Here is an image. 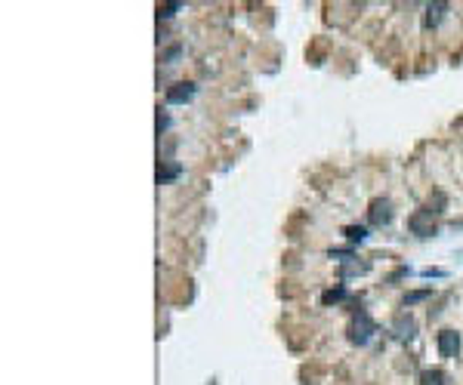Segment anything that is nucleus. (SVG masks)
Listing matches in <instances>:
<instances>
[{"label":"nucleus","mask_w":463,"mask_h":385,"mask_svg":"<svg viewBox=\"0 0 463 385\" xmlns=\"http://www.w3.org/2000/svg\"><path fill=\"white\" fill-rule=\"evenodd\" d=\"M374 333H377L374 317H370L368 311H359V315L352 317V324H349V342H352V345H368Z\"/></svg>","instance_id":"f257e3e1"},{"label":"nucleus","mask_w":463,"mask_h":385,"mask_svg":"<svg viewBox=\"0 0 463 385\" xmlns=\"http://www.w3.org/2000/svg\"><path fill=\"white\" fill-rule=\"evenodd\" d=\"M408 228H411L417 237H433L435 235V210L420 207L417 213H411V219H408Z\"/></svg>","instance_id":"f03ea898"},{"label":"nucleus","mask_w":463,"mask_h":385,"mask_svg":"<svg viewBox=\"0 0 463 385\" xmlns=\"http://www.w3.org/2000/svg\"><path fill=\"white\" fill-rule=\"evenodd\" d=\"M393 201L389 197H377V201H370V210H368V222L374 225V228H386L389 222H393Z\"/></svg>","instance_id":"7ed1b4c3"},{"label":"nucleus","mask_w":463,"mask_h":385,"mask_svg":"<svg viewBox=\"0 0 463 385\" xmlns=\"http://www.w3.org/2000/svg\"><path fill=\"white\" fill-rule=\"evenodd\" d=\"M393 336L399 342H411L414 336H417V321H414V315L411 311H401V315H395V321H393Z\"/></svg>","instance_id":"20e7f679"},{"label":"nucleus","mask_w":463,"mask_h":385,"mask_svg":"<svg viewBox=\"0 0 463 385\" xmlns=\"http://www.w3.org/2000/svg\"><path fill=\"white\" fill-rule=\"evenodd\" d=\"M435 345H439V355L442 357H457V351H460V333H457V330H442V333L435 336Z\"/></svg>","instance_id":"39448f33"},{"label":"nucleus","mask_w":463,"mask_h":385,"mask_svg":"<svg viewBox=\"0 0 463 385\" xmlns=\"http://www.w3.org/2000/svg\"><path fill=\"white\" fill-rule=\"evenodd\" d=\"M191 96H195V83H173L167 90V102L170 105H182V102H189Z\"/></svg>","instance_id":"423d86ee"},{"label":"nucleus","mask_w":463,"mask_h":385,"mask_svg":"<svg viewBox=\"0 0 463 385\" xmlns=\"http://www.w3.org/2000/svg\"><path fill=\"white\" fill-rule=\"evenodd\" d=\"M445 12H448V3H433V6H426V28H435V25L445 19Z\"/></svg>","instance_id":"0eeeda50"},{"label":"nucleus","mask_w":463,"mask_h":385,"mask_svg":"<svg viewBox=\"0 0 463 385\" xmlns=\"http://www.w3.org/2000/svg\"><path fill=\"white\" fill-rule=\"evenodd\" d=\"M420 385H448L445 370H423V373H420Z\"/></svg>","instance_id":"6e6552de"},{"label":"nucleus","mask_w":463,"mask_h":385,"mask_svg":"<svg viewBox=\"0 0 463 385\" xmlns=\"http://www.w3.org/2000/svg\"><path fill=\"white\" fill-rule=\"evenodd\" d=\"M182 167L180 164H170V167H164V170H158V182H170L173 176H180Z\"/></svg>","instance_id":"1a4fd4ad"},{"label":"nucleus","mask_w":463,"mask_h":385,"mask_svg":"<svg viewBox=\"0 0 463 385\" xmlns=\"http://www.w3.org/2000/svg\"><path fill=\"white\" fill-rule=\"evenodd\" d=\"M343 299H346V290H343V287L328 290V293L321 296V302H324V305H330V302H343Z\"/></svg>","instance_id":"9d476101"},{"label":"nucleus","mask_w":463,"mask_h":385,"mask_svg":"<svg viewBox=\"0 0 463 385\" xmlns=\"http://www.w3.org/2000/svg\"><path fill=\"white\" fill-rule=\"evenodd\" d=\"M426 296H429V290H417V293H411V296H405V299H401V308H411V305L423 302Z\"/></svg>","instance_id":"9b49d317"},{"label":"nucleus","mask_w":463,"mask_h":385,"mask_svg":"<svg viewBox=\"0 0 463 385\" xmlns=\"http://www.w3.org/2000/svg\"><path fill=\"white\" fill-rule=\"evenodd\" d=\"M343 235H346L349 241H365V237H368V228H361V225H359V228H355V225H349Z\"/></svg>","instance_id":"f8f14e48"},{"label":"nucleus","mask_w":463,"mask_h":385,"mask_svg":"<svg viewBox=\"0 0 463 385\" xmlns=\"http://www.w3.org/2000/svg\"><path fill=\"white\" fill-rule=\"evenodd\" d=\"M176 10H180V3H167V6H164V10H161V16H164V19H170Z\"/></svg>","instance_id":"ddd939ff"}]
</instances>
